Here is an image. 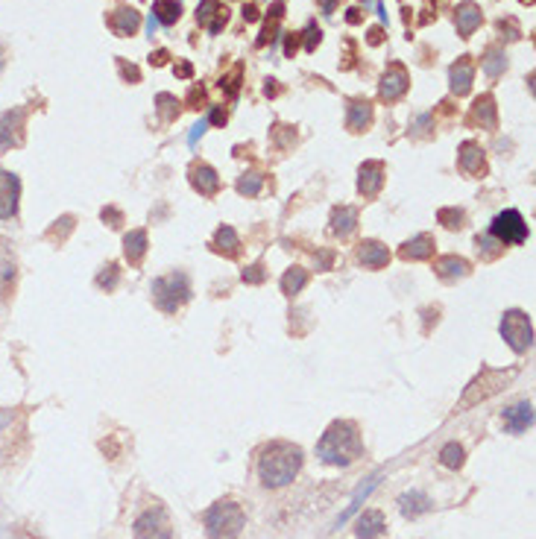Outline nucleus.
<instances>
[{"label":"nucleus","mask_w":536,"mask_h":539,"mask_svg":"<svg viewBox=\"0 0 536 539\" xmlns=\"http://www.w3.org/2000/svg\"><path fill=\"white\" fill-rule=\"evenodd\" d=\"M124 255H126V261L132 267H138L144 261V255H147V232L144 229H132L124 237Z\"/></svg>","instance_id":"b1692460"},{"label":"nucleus","mask_w":536,"mask_h":539,"mask_svg":"<svg viewBox=\"0 0 536 539\" xmlns=\"http://www.w3.org/2000/svg\"><path fill=\"white\" fill-rule=\"evenodd\" d=\"M481 65H484V71H487V76H501L504 73V68H507V56H504V50H487V56L481 59Z\"/></svg>","instance_id":"2f4dec72"},{"label":"nucleus","mask_w":536,"mask_h":539,"mask_svg":"<svg viewBox=\"0 0 536 539\" xmlns=\"http://www.w3.org/2000/svg\"><path fill=\"white\" fill-rule=\"evenodd\" d=\"M331 252H320V255H316V270H328V264H331Z\"/></svg>","instance_id":"a18cd8bd"},{"label":"nucleus","mask_w":536,"mask_h":539,"mask_svg":"<svg viewBox=\"0 0 536 539\" xmlns=\"http://www.w3.org/2000/svg\"><path fill=\"white\" fill-rule=\"evenodd\" d=\"M495 241H499L501 247H519L528 241V223H525V217L516 211V208H507L501 214H495L492 217V223H489V232Z\"/></svg>","instance_id":"423d86ee"},{"label":"nucleus","mask_w":536,"mask_h":539,"mask_svg":"<svg viewBox=\"0 0 536 539\" xmlns=\"http://www.w3.org/2000/svg\"><path fill=\"white\" fill-rule=\"evenodd\" d=\"M504 343L513 349V352H528L533 346V326H530V316L525 311H507L501 316V326H499Z\"/></svg>","instance_id":"0eeeda50"},{"label":"nucleus","mask_w":536,"mask_h":539,"mask_svg":"<svg viewBox=\"0 0 536 539\" xmlns=\"http://www.w3.org/2000/svg\"><path fill=\"white\" fill-rule=\"evenodd\" d=\"M264 185V176H258V173H246L237 179V194H244V196H255L258 191H261Z\"/></svg>","instance_id":"f704fd0d"},{"label":"nucleus","mask_w":536,"mask_h":539,"mask_svg":"<svg viewBox=\"0 0 536 539\" xmlns=\"http://www.w3.org/2000/svg\"><path fill=\"white\" fill-rule=\"evenodd\" d=\"M431 507H434V502H431V498H428L422 490H405V492L399 495V510H402L405 519H419V516H425Z\"/></svg>","instance_id":"f3484780"},{"label":"nucleus","mask_w":536,"mask_h":539,"mask_svg":"<svg viewBox=\"0 0 536 539\" xmlns=\"http://www.w3.org/2000/svg\"><path fill=\"white\" fill-rule=\"evenodd\" d=\"M264 278H267V276H264V267H261V264H252V267L244 270V282H246V285H261Z\"/></svg>","instance_id":"58836bf2"},{"label":"nucleus","mask_w":536,"mask_h":539,"mask_svg":"<svg viewBox=\"0 0 536 539\" xmlns=\"http://www.w3.org/2000/svg\"><path fill=\"white\" fill-rule=\"evenodd\" d=\"M458 165H460V170L469 173V176L481 173V170H484V150H481V144L466 141V144L460 147V153H458Z\"/></svg>","instance_id":"393cba45"},{"label":"nucleus","mask_w":536,"mask_h":539,"mask_svg":"<svg viewBox=\"0 0 536 539\" xmlns=\"http://www.w3.org/2000/svg\"><path fill=\"white\" fill-rule=\"evenodd\" d=\"M369 124H372V106H369V100H352L349 112H346V126H349L352 132H364Z\"/></svg>","instance_id":"5701e85b"},{"label":"nucleus","mask_w":536,"mask_h":539,"mask_svg":"<svg viewBox=\"0 0 536 539\" xmlns=\"http://www.w3.org/2000/svg\"><path fill=\"white\" fill-rule=\"evenodd\" d=\"M117 278H121V270H117V264H106L103 273L97 276V288H103L106 293L117 288Z\"/></svg>","instance_id":"c9c22d12"},{"label":"nucleus","mask_w":536,"mask_h":539,"mask_svg":"<svg viewBox=\"0 0 536 539\" xmlns=\"http://www.w3.org/2000/svg\"><path fill=\"white\" fill-rule=\"evenodd\" d=\"M4 62H6V50H4V45H0V68H4Z\"/></svg>","instance_id":"603ef678"},{"label":"nucleus","mask_w":536,"mask_h":539,"mask_svg":"<svg viewBox=\"0 0 536 539\" xmlns=\"http://www.w3.org/2000/svg\"><path fill=\"white\" fill-rule=\"evenodd\" d=\"M501 422H504V428L510 434H525L528 428H533V405L528 402V398H522V402L504 408Z\"/></svg>","instance_id":"ddd939ff"},{"label":"nucleus","mask_w":536,"mask_h":539,"mask_svg":"<svg viewBox=\"0 0 536 539\" xmlns=\"http://www.w3.org/2000/svg\"><path fill=\"white\" fill-rule=\"evenodd\" d=\"M320 35H323V32H320V27H316V24H311V27L305 30V50H308V53L316 50V45H320Z\"/></svg>","instance_id":"ea45409f"},{"label":"nucleus","mask_w":536,"mask_h":539,"mask_svg":"<svg viewBox=\"0 0 536 539\" xmlns=\"http://www.w3.org/2000/svg\"><path fill=\"white\" fill-rule=\"evenodd\" d=\"M472 76H475V65L469 62V56H460L458 62H454V65L448 68L451 94H458V97L469 94V88H472Z\"/></svg>","instance_id":"dca6fc26"},{"label":"nucleus","mask_w":536,"mask_h":539,"mask_svg":"<svg viewBox=\"0 0 536 539\" xmlns=\"http://www.w3.org/2000/svg\"><path fill=\"white\" fill-rule=\"evenodd\" d=\"M158 114H162V121H173V117L179 114V103H176V97L170 94H158Z\"/></svg>","instance_id":"e433bc0d"},{"label":"nucleus","mask_w":536,"mask_h":539,"mask_svg":"<svg viewBox=\"0 0 536 539\" xmlns=\"http://www.w3.org/2000/svg\"><path fill=\"white\" fill-rule=\"evenodd\" d=\"M208 124H217V126L226 124V112H223V106H214V109H211V114H208Z\"/></svg>","instance_id":"c03bdc74"},{"label":"nucleus","mask_w":536,"mask_h":539,"mask_svg":"<svg viewBox=\"0 0 536 539\" xmlns=\"http://www.w3.org/2000/svg\"><path fill=\"white\" fill-rule=\"evenodd\" d=\"M357 261H361L367 270H381L390 261V249L381 241H364L357 247Z\"/></svg>","instance_id":"a211bd4d"},{"label":"nucleus","mask_w":536,"mask_h":539,"mask_svg":"<svg viewBox=\"0 0 536 539\" xmlns=\"http://www.w3.org/2000/svg\"><path fill=\"white\" fill-rule=\"evenodd\" d=\"M375 487H379V478H372V481H369L367 487H361V490H357V495L352 498V504L346 507V513H340V519H337V528H340V525H346V522H349V519H352V513H355L357 507H361V502H364V498H367V495H369V492H372Z\"/></svg>","instance_id":"473e14b6"},{"label":"nucleus","mask_w":536,"mask_h":539,"mask_svg":"<svg viewBox=\"0 0 536 539\" xmlns=\"http://www.w3.org/2000/svg\"><path fill=\"white\" fill-rule=\"evenodd\" d=\"M226 21H229V15H226V9H220V12L214 15V21L208 24V32H211V35H217V32H220V30L226 27Z\"/></svg>","instance_id":"79ce46f5"},{"label":"nucleus","mask_w":536,"mask_h":539,"mask_svg":"<svg viewBox=\"0 0 536 539\" xmlns=\"http://www.w3.org/2000/svg\"><path fill=\"white\" fill-rule=\"evenodd\" d=\"M244 18H246V21H258V9L249 4V6H244Z\"/></svg>","instance_id":"de8ad7c7"},{"label":"nucleus","mask_w":536,"mask_h":539,"mask_svg":"<svg viewBox=\"0 0 536 539\" xmlns=\"http://www.w3.org/2000/svg\"><path fill=\"white\" fill-rule=\"evenodd\" d=\"M109 27H112L114 35H121V38L135 35L138 27H141V15H138L135 9H117V12L109 18Z\"/></svg>","instance_id":"4be33fe9"},{"label":"nucleus","mask_w":536,"mask_h":539,"mask_svg":"<svg viewBox=\"0 0 536 539\" xmlns=\"http://www.w3.org/2000/svg\"><path fill=\"white\" fill-rule=\"evenodd\" d=\"M434 270L436 276L443 278V282H458V278L469 276V261L466 258H458V255H443V258H436L434 261Z\"/></svg>","instance_id":"6ab92c4d"},{"label":"nucleus","mask_w":536,"mask_h":539,"mask_svg":"<svg viewBox=\"0 0 536 539\" xmlns=\"http://www.w3.org/2000/svg\"><path fill=\"white\" fill-rule=\"evenodd\" d=\"M155 27H158V21H155V15L150 12V18H147V32L153 35V32H155Z\"/></svg>","instance_id":"3c124183"},{"label":"nucleus","mask_w":536,"mask_h":539,"mask_svg":"<svg viewBox=\"0 0 536 539\" xmlns=\"http://www.w3.org/2000/svg\"><path fill=\"white\" fill-rule=\"evenodd\" d=\"M214 249L226 258H237L241 255V237H237V232L232 226H220L214 235Z\"/></svg>","instance_id":"bb28decb"},{"label":"nucleus","mask_w":536,"mask_h":539,"mask_svg":"<svg viewBox=\"0 0 536 539\" xmlns=\"http://www.w3.org/2000/svg\"><path fill=\"white\" fill-rule=\"evenodd\" d=\"M206 129H208V117H200V121L193 124V129H191V135H188V144L191 147H196V141L206 135Z\"/></svg>","instance_id":"a19ab883"},{"label":"nucleus","mask_w":536,"mask_h":539,"mask_svg":"<svg viewBox=\"0 0 536 539\" xmlns=\"http://www.w3.org/2000/svg\"><path fill=\"white\" fill-rule=\"evenodd\" d=\"M434 235H428V232H422V235H416V237H410V241L399 249V255L405 258V261H425V258H431L434 255Z\"/></svg>","instance_id":"aec40b11"},{"label":"nucleus","mask_w":536,"mask_h":539,"mask_svg":"<svg viewBox=\"0 0 536 539\" xmlns=\"http://www.w3.org/2000/svg\"><path fill=\"white\" fill-rule=\"evenodd\" d=\"M516 372L510 369V372H499V369H484L475 381L466 387V393H463V398H460V410H466V408H472V405H478V402H484V398H489V396H495L499 393L510 378H513Z\"/></svg>","instance_id":"6e6552de"},{"label":"nucleus","mask_w":536,"mask_h":539,"mask_svg":"<svg viewBox=\"0 0 536 539\" xmlns=\"http://www.w3.org/2000/svg\"><path fill=\"white\" fill-rule=\"evenodd\" d=\"M285 53H287V56H293V53H296V38H293V35H287V45H285Z\"/></svg>","instance_id":"09e8293b"},{"label":"nucleus","mask_w":536,"mask_h":539,"mask_svg":"<svg viewBox=\"0 0 536 539\" xmlns=\"http://www.w3.org/2000/svg\"><path fill=\"white\" fill-rule=\"evenodd\" d=\"M387 533V519L381 510H364L361 516H357V522H355V536L357 539H381Z\"/></svg>","instance_id":"4468645a"},{"label":"nucleus","mask_w":536,"mask_h":539,"mask_svg":"<svg viewBox=\"0 0 536 539\" xmlns=\"http://www.w3.org/2000/svg\"><path fill=\"white\" fill-rule=\"evenodd\" d=\"M302 463H305V451L299 446H293L287 440H273L258 451L255 472H258L261 487L282 490L296 481V475L302 472Z\"/></svg>","instance_id":"f257e3e1"},{"label":"nucleus","mask_w":536,"mask_h":539,"mask_svg":"<svg viewBox=\"0 0 536 539\" xmlns=\"http://www.w3.org/2000/svg\"><path fill=\"white\" fill-rule=\"evenodd\" d=\"M153 15H155V21L158 24H176L179 21V15H182V4L179 0H155L153 4Z\"/></svg>","instance_id":"cd10ccee"},{"label":"nucleus","mask_w":536,"mask_h":539,"mask_svg":"<svg viewBox=\"0 0 536 539\" xmlns=\"http://www.w3.org/2000/svg\"><path fill=\"white\" fill-rule=\"evenodd\" d=\"M208 539H237L246 528V513L234 498H220L203 513Z\"/></svg>","instance_id":"7ed1b4c3"},{"label":"nucleus","mask_w":536,"mask_h":539,"mask_svg":"<svg viewBox=\"0 0 536 539\" xmlns=\"http://www.w3.org/2000/svg\"><path fill=\"white\" fill-rule=\"evenodd\" d=\"M150 290H153L155 308L165 314H176L191 299V282L185 273H167L162 278H155Z\"/></svg>","instance_id":"20e7f679"},{"label":"nucleus","mask_w":536,"mask_h":539,"mask_svg":"<svg viewBox=\"0 0 536 539\" xmlns=\"http://www.w3.org/2000/svg\"><path fill=\"white\" fill-rule=\"evenodd\" d=\"M217 12H220V6H217V0H203V4L196 6V21L208 27V24H211V18H214Z\"/></svg>","instance_id":"4c0bfd02"},{"label":"nucleus","mask_w":536,"mask_h":539,"mask_svg":"<svg viewBox=\"0 0 536 539\" xmlns=\"http://www.w3.org/2000/svg\"><path fill=\"white\" fill-rule=\"evenodd\" d=\"M440 463H443L446 469H451V472H458V469L466 463L463 446H460V443H446V446L440 449Z\"/></svg>","instance_id":"7c9ffc66"},{"label":"nucleus","mask_w":536,"mask_h":539,"mask_svg":"<svg viewBox=\"0 0 536 539\" xmlns=\"http://www.w3.org/2000/svg\"><path fill=\"white\" fill-rule=\"evenodd\" d=\"M24 121H27L24 109H9L0 114V150H12L24 141Z\"/></svg>","instance_id":"1a4fd4ad"},{"label":"nucleus","mask_w":536,"mask_h":539,"mask_svg":"<svg viewBox=\"0 0 536 539\" xmlns=\"http://www.w3.org/2000/svg\"><path fill=\"white\" fill-rule=\"evenodd\" d=\"M481 21H484V12H481V6H475V4H460L458 12H454V24H458L460 38H469L475 30L481 27Z\"/></svg>","instance_id":"412c9836"},{"label":"nucleus","mask_w":536,"mask_h":539,"mask_svg":"<svg viewBox=\"0 0 536 539\" xmlns=\"http://www.w3.org/2000/svg\"><path fill=\"white\" fill-rule=\"evenodd\" d=\"M176 73H179V76H182V79H188V76L193 73V68H191L188 62H179V65H176Z\"/></svg>","instance_id":"49530a36"},{"label":"nucleus","mask_w":536,"mask_h":539,"mask_svg":"<svg viewBox=\"0 0 536 539\" xmlns=\"http://www.w3.org/2000/svg\"><path fill=\"white\" fill-rule=\"evenodd\" d=\"M384 176H387L384 162H364L361 170H357V191L364 196H379L384 188Z\"/></svg>","instance_id":"f8f14e48"},{"label":"nucleus","mask_w":536,"mask_h":539,"mask_svg":"<svg viewBox=\"0 0 536 539\" xmlns=\"http://www.w3.org/2000/svg\"><path fill=\"white\" fill-rule=\"evenodd\" d=\"M150 59H153L155 65H165V59H167V50H158V53H155V56H150Z\"/></svg>","instance_id":"8fccbe9b"},{"label":"nucleus","mask_w":536,"mask_h":539,"mask_svg":"<svg viewBox=\"0 0 536 539\" xmlns=\"http://www.w3.org/2000/svg\"><path fill=\"white\" fill-rule=\"evenodd\" d=\"M305 285H308V270H302V267H290V270L282 276V293H285V296L302 293Z\"/></svg>","instance_id":"c85d7f7f"},{"label":"nucleus","mask_w":536,"mask_h":539,"mask_svg":"<svg viewBox=\"0 0 536 539\" xmlns=\"http://www.w3.org/2000/svg\"><path fill=\"white\" fill-rule=\"evenodd\" d=\"M436 220H440L446 229H463L466 214L460 208H440V211H436Z\"/></svg>","instance_id":"72a5a7b5"},{"label":"nucleus","mask_w":536,"mask_h":539,"mask_svg":"<svg viewBox=\"0 0 536 539\" xmlns=\"http://www.w3.org/2000/svg\"><path fill=\"white\" fill-rule=\"evenodd\" d=\"M410 88V76L402 65H390L381 76V85H379V94L381 100H387V103H395V100H402Z\"/></svg>","instance_id":"9d476101"},{"label":"nucleus","mask_w":536,"mask_h":539,"mask_svg":"<svg viewBox=\"0 0 536 539\" xmlns=\"http://www.w3.org/2000/svg\"><path fill=\"white\" fill-rule=\"evenodd\" d=\"M191 185H193V191H200V196H214L220 191V176H217V170L211 165L200 162L191 167Z\"/></svg>","instance_id":"2eb2a0df"},{"label":"nucleus","mask_w":536,"mask_h":539,"mask_svg":"<svg viewBox=\"0 0 536 539\" xmlns=\"http://www.w3.org/2000/svg\"><path fill=\"white\" fill-rule=\"evenodd\" d=\"M316 457L326 466L346 469L364 457V437L352 419H337L326 428V434L316 440Z\"/></svg>","instance_id":"f03ea898"},{"label":"nucleus","mask_w":536,"mask_h":539,"mask_svg":"<svg viewBox=\"0 0 536 539\" xmlns=\"http://www.w3.org/2000/svg\"><path fill=\"white\" fill-rule=\"evenodd\" d=\"M132 536L135 539H173V522L162 504H153L141 510L132 522Z\"/></svg>","instance_id":"39448f33"},{"label":"nucleus","mask_w":536,"mask_h":539,"mask_svg":"<svg viewBox=\"0 0 536 539\" xmlns=\"http://www.w3.org/2000/svg\"><path fill=\"white\" fill-rule=\"evenodd\" d=\"M18 196H21V179L9 170H0V220L18 214Z\"/></svg>","instance_id":"9b49d317"},{"label":"nucleus","mask_w":536,"mask_h":539,"mask_svg":"<svg viewBox=\"0 0 536 539\" xmlns=\"http://www.w3.org/2000/svg\"><path fill=\"white\" fill-rule=\"evenodd\" d=\"M472 114H475V121H481L487 129H492L495 121H499V117H495V100H492V94H484V97L475 100Z\"/></svg>","instance_id":"c756f323"},{"label":"nucleus","mask_w":536,"mask_h":539,"mask_svg":"<svg viewBox=\"0 0 536 539\" xmlns=\"http://www.w3.org/2000/svg\"><path fill=\"white\" fill-rule=\"evenodd\" d=\"M357 229V208L352 206H340L331 211V232L337 237H349Z\"/></svg>","instance_id":"a878e982"},{"label":"nucleus","mask_w":536,"mask_h":539,"mask_svg":"<svg viewBox=\"0 0 536 539\" xmlns=\"http://www.w3.org/2000/svg\"><path fill=\"white\" fill-rule=\"evenodd\" d=\"M103 220H109V226H121L124 217H121V211H114V208H103Z\"/></svg>","instance_id":"37998d69"}]
</instances>
